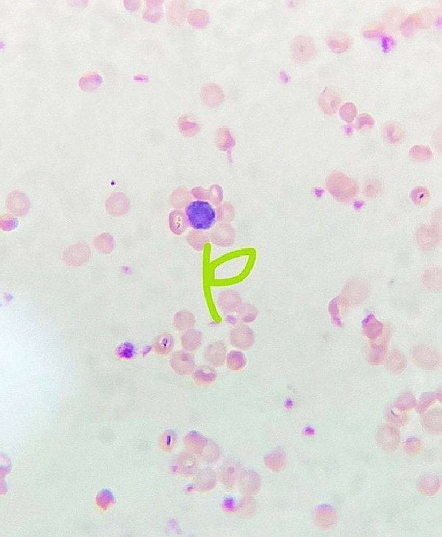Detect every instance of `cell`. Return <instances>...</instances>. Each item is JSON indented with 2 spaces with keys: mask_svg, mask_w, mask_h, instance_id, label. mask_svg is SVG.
<instances>
[{
  "mask_svg": "<svg viewBox=\"0 0 442 537\" xmlns=\"http://www.w3.org/2000/svg\"><path fill=\"white\" fill-rule=\"evenodd\" d=\"M187 223L195 230L207 231L213 228L217 215L211 204L204 201L190 202L185 209Z\"/></svg>",
  "mask_w": 442,
  "mask_h": 537,
  "instance_id": "cell-1",
  "label": "cell"
},
{
  "mask_svg": "<svg viewBox=\"0 0 442 537\" xmlns=\"http://www.w3.org/2000/svg\"><path fill=\"white\" fill-rule=\"evenodd\" d=\"M326 186L333 197L341 203L353 201L358 193L356 181L340 172H335L328 178Z\"/></svg>",
  "mask_w": 442,
  "mask_h": 537,
  "instance_id": "cell-2",
  "label": "cell"
},
{
  "mask_svg": "<svg viewBox=\"0 0 442 537\" xmlns=\"http://www.w3.org/2000/svg\"><path fill=\"white\" fill-rule=\"evenodd\" d=\"M292 56L295 61H308L315 54V46L310 37L299 36L295 38L291 45Z\"/></svg>",
  "mask_w": 442,
  "mask_h": 537,
  "instance_id": "cell-3",
  "label": "cell"
},
{
  "mask_svg": "<svg viewBox=\"0 0 442 537\" xmlns=\"http://www.w3.org/2000/svg\"><path fill=\"white\" fill-rule=\"evenodd\" d=\"M6 208L10 214L14 216H22L28 213L30 208V202L24 193L14 191L7 196Z\"/></svg>",
  "mask_w": 442,
  "mask_h": 537,
  "instance_id": "cell-4",
  "label": "cell"
},
{
  "mask_svg": "<svg viewBox=\"0 0 442 537\" xmlns=\"http://www.w3.org/2000/svg\"><path fill=\"white\" fill-rule=\"evenodd\" d=\"M226 347L221 342L209 344L206 350L205 357L209 364L220 367L224 364L226 358Z\"/></svg>",
  "mask_w": 442,
  "mask_h": 537,
  "instance_id": "cell-5",
  "label": "cell"
},
{
  "mask_svg": "<svg viewBox=\"0 0 442 537\" xmlns=\"http://www.w3.org/2000/svg\"><path fill=\"white\" fill-rule=\"evenodd\" d=\"M341 102L339 94L330 88H326L319 98V104L328 115H333L338 109Z\"/></svg>",
  "mask_w": 442,
  "mask_h": 537,
  "instance_id": "cell-6",
  "label": "cell"
},
{
  "mask_svg": "<svg viewBox=\"0 0 442 537\" xmlns=\"http://www.w3.org/2000/svg\"><path fill=\"white\" fill-rule=\"evenodd\" d=\"M83 255L84 247L79 244L73 245L65 249L62 260L67 266H79L83 263Z\"/></svg>",
  "mask_w": 442,
  "mask_h": 537,
  "instance_id": "cell-7",
  "label": "cell"
},
{
  "mask_svg": "<svg viewBox=\"0 0 442 537\" xmlns=\"http://www.w3.org/2000/svg\"><path fill=\"white\" fill-rule=\"evenodd\" d=\"M424 18L422 14L417 13L409 16L401 26L402 35L410 37L415 34L417 29L426 26V23L423 21Z\"/></svg>",
  "mask_w": 442,
  "mask_h": 537,
  "instance_id": "cell-8",
  "label": "cell"
},
{
  "mask_svg": "<svg viewBox=\"0 0 442 537\" xmlns=\"http://www.w3.org/2000/svg\"><path fill=\"white\" fill-rule=\"evenodd\" d=\"M350 37L341 33H335L329 36L328 44L329 49L336 53H342L346 51L351 45Z\"/></svg>",
  "mask_w": 442,
  "mask_h": 537,
  "instance_id": "cell-9",
  "label": "cell"
},
{
  "mask_svg": "<svg viewBox=\"0 0 442 537\" xmlns=\"http://www.w3.org/2000/svg\"><path fill=\"white\" fill-rule=\"evenodd\" d=\"M410 157L412 160L416 162H428L432 160L433 153L428 147L421 145L415 146L410 149Z\"/></svg>",
  "mask_w": 442,
  "mask_h": 537,
  "instance_id": "cell-10",
  "label": "cell"
},
{
  "mask_svg": "<svg viewBox=\"0 0 442 537\" xmlns=\"http://www.w3.org/2000/svg\"><path fill=\"white\" fill-rule=\"evenodd\" d=\"M384 136L386 141L395 145L403 140L404 134L398 126L393 123H389L384 128Z\"/></svg>",
  "mask_w": 442,
  "mask_h": 537,
  "instance_id": "cell-11",
  "label": "cell"
},
{
  "mask_svg": "<svg viewBox=\"0 0 442 537\" xmlns=\"http://www.w3.org/2000/svg\"><path fill=\"white\" fill-rule=\"evenodd\" d=\"M159 1H148L143 13L144 18L152 22L159 21L161 18V7Z\"/></svg>",
  "mask_w": 442,
  "mask_h": 537,
  "instance_id": "cell-12",
  "label": "cell"
},
{
  "mask_svg": "<svg viewBox=\"0 0 442 537\" xmlns=\"http://www.w3.org/2000/svg\"><path fill=\"white\" fill-rule=\"evenodd\" d=\"M216 374L215 370L209 367H203L200 368L196 375L197 381L201 384L208 385L213 383L216 379Z\"/></svg>",
  "mask_w": 442,
  "mask_h": 537,
  "instance_id": "cell-13",
  "label": "cell"
},
{
  "mask_svg": "<svg viewBox=\"0 0 442 537\" xmlns=\"http://www.w3.org/2000/svg\"><path fill=\"white\" fill-rule=\"evenodd\" d=\"M411 198L416 205L423 206L429 201L431 194L428 189L424 187H418L412 192Z\"/></svg>",
  "mask_w": 442,
  "mask_h": 537,
  "instance_id": "cell-14",
  "label": "cell"
},
{
  "mask_svg": "<svg viewBox=\"0 0 442 537\" xmlns=\"http://www.w3.org/2000/svg\"><path fill=\"white\" fill-rule=\"evenodd\" d=\"M341 118L348 123L353 122L357 116L356 105L351 102L344 103L339 110Z\"/></svg>",
  "mask_w": 442,
  "mask_h": 537,
  "instance_id": "cell-15",
  "label": "cell"
},
{
  "mask_svg": "<svg viewBox=\"0 0 442 537\" xmlns=\"http://www.w3.org/2000/svg\"><path fill=\"white\" fill-rule=\"evenodd\" d=\"M208 21V15L204 11L197 10L191 11L189 16V21L192 26L201 27L205 26Z\"/></svg>",
  "mask_w": 442,
  "mask_h": 537,
  "instance_id": "cell-16",
  "label": "cell"
},
{
  "mask_svg": "<svg viewBox=\"0 0 442 537\" xmlns=\"http://www.w3.org/2000/svg\"><path fill=\"white\" fill-rule=\"evenodd\" d=\"M381 190L382 185L380 181L377 179H373L368 180L365 183L364 188V192L366 197L373 198L380 193Z\"/></svg>",
  "mask_w": 442,
  "mask_h": 537,
  "instance_id": "cell-17",
  "label": "cell"
},
{
  "mask_svg": "<svg viewBox=\"0 0 442 537\" xmlns=\"http://www.w3.org/2000/svg\"><path fill=\"white\" fill-rule=\"evenodd\" d=\"M202 97L205 100L223 99L221 90L215 85H208L202 90Z\"/></svg>",
  "mask_w": 442,
  "mask_h": 537,
  "instance_id": "cell-18",
  "label": "cell"
},
{
  "mask_svg": "<svg viewBox=\"0 0 442 537\" xmlns=\"http://www.w3.org/2000/svg\"><path fill=\"white\" fill-rule=\"evenodd\" d=\"M240 353L231 351L228 355V366L231 370H236L243 366V358Z\"/></svg>",
  "mask_w": 442,
  "mask_h": 537,
  "instance_id": "cell-19",
  "label": "cell"
},
{
  "mask_svg": "<svg viewBox=\"0 0 442 537\" xmlns=\"http://www.w3.org/2000/svg\"><path fill=\"white\" fill-rule=\"evenodd\" d=\"M374 124L373 118L369 115L363 113L360 115L357 119V127L359 129L371 128Z\"/></svg>",
  "mask_w": 442,
  "mask_h": 537,
  "instance_id": "cell-20",
  "label": "cell"
},
{
  "mask_svg": "<svg viewBox=\"0 0 442 537\" xmlns=\"http://www.w3.org/2000/svg\"><path fill=\"white\" fill-rule=\"evenodd\" d=\"M17 219L10 215H5L1 219V228L5 231H10L18 226Z\"/></svg>",
  "mask_w": 442,
  "mask_h": 537,
  "instance_id": "cell-21",
  "label": "cell"
},
{
  "mask_svg": "<svg viewBox=\"0 0 442 537\" xmlns=\"http://www.w3.org/2000/svg\"><path fill=\"white\" fill-rule=\"evenodd\" d=\"M185 10V6L183 4H176L175 2V4L170 5L169 12V18L172 20L175 16H178L182 21L183 17H184Z\"/></svg>",
  "mask_w": 442,
  "mask_h": 537,
  "instance_id": "cell-22",
  "label": "cell"
},
{
  "mask_svg": "<svg viewBox=\"0 0 442 537\" xmlns=\"http://www.w3.org/2000/svg\"><path fill=\"white\" fill-rule=\"evenodd\" d=\"M384 32V28L383 26L380 25L365 29L364 32V36L365 37L372 39V38L378 37L383 34Z\"/></svg>",
  "mask_w": 442,
  "mask_h": 537,
  "instance_id": "cell-23",
  "label": "cell"
},
{
  "mask_svg": "<svg viewBox=\"0 0 442 537\" xmlns=\"http://www.w3.org/2000/svg\"><path fill=\"white\" fill-rule=\"evenodd\" d=\"M83 79L88 81V85H87L86 89H92L94 87H96V86L100 84L101 79L99 75L96 74L88 75L86 77H84Z\"/></svg>",
  "mask_w": 442,
  "mask_h": 537,
  "instance_id": "cell-24",
  "label": "cell"
}]
</instances>
